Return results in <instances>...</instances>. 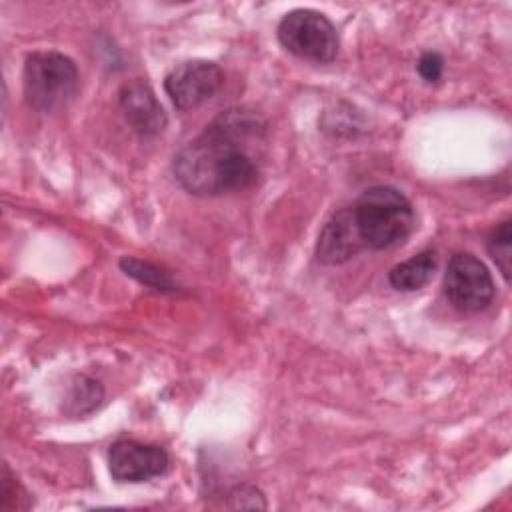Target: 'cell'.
Listing matches in <instances>:
<instances>
[{
	"mask_svg": "<svg viewBox=\"0 0 512 512\" xmlns=\"http://www.w3.org/2000/svg\"><path fill=\"white\" fill-rule=\"evenodd\" d=\"M264 136L266 122L256 112L230 108L176 152L174 178L194 196L248 190L260 176V162L252 148L260 146Z\"/></svg>",
	"mask_w": 512,
	"mask_h": 512,
	"instance_id": "cell-1",
	"label": "cell"
},
{
	"mask_svg": "<svg viewBox=\"0 0 512 512\" xmlns=\"http://www.w3.org/2000/svg\"><path fill=\"white\" fill-rule=\"evenodd\" d=\"M366 248L386 250L402 244L414 230V208L394 186H370L352 206Z\"/></svg>",
	"mask_w": 512,
	"mask_h": 512,
	"instance_id": "cell-2",
	"label": "cell"
},
{
	"mask_svg": "<svg viewBox=\"0 0 512 512\" xmlns=\"http://www.w3.org/2000/svg\"><path fill=\"white\" fill-rule=\"evenodd\" d=\"M24 96L40 112L66 108L78 94L80 76L72 58L62 52H34L24 62Z\"/></svg>",
	"mask_w": 512,
	"mask_h": 512,
	"instance_id": "cell-3",
	"label": "cell"
},
{
	"mask_svg": "<svg viewBox=\"0 0 512 512\" xmlns=\"http://www.w3.org/2000/svg\"><path fill=\"white\" fill-rule=\"evenodd\" d=\"M276 36L284 50L296 58L330 64L338 56L340 40L334 24L316 10L296 8L282 16Z\"/></svg>",
	"mask_w": 512,
	"mask_h": 512,
	"instance_id": "cell-4",
	"label": "cell"
},
{
	"mask_svg": "<svg viewBox=\"0 0 512 512\" xmlns=\"http://www.w3.org/2000/svg\"><path fill=\"white\" fill-rule=\"evenodd\" d=\"M444 292L454 308L480 312L494 298V280L480 258L470 252H456L446 266Z\"/></svg>",
	"mask_w": 512,
	"mask_h": 512,
	"instance_id": "cell-5",
	"label": "cell"
},
{
	"mask_svg": "<svg viewBox=\"0 0 512 512\" xmlns=\"http://www.w3.org/2000/svg\"><path fill=\"white\" fill-rule=\"evenodd\" d=\"M224 72L210 60H186L164 78V90L178 110H190L210 100L222 86Z\"/></svg>",
	"mask_w": 512,
	"mask_h": 512,
	"instance_id": "cell-6",
	"label": "cell"
},
{
	"mask_svg": "<svg viewBox=\"0 0 512 512\" xmlns=\"http://www.w3.org/2000/svg\"><path fill=\"white\" fill-rule=\"evenodd\" d=\"M110 474L118 482L138 484L166 474L170 456L164 448L136 440H116L108 450Z\"/></svg>",
	"mask_w": 512,
	"mask_h": 512,
	"instance_id": "cell-7",
	"label": "cell"
},
{
	"mask_svg": "<svg viewBox=\"0 0 512 512\" xmlns=\"http://www.w3.org/2000/svg\"><path fill=\"white\" fill-rule=\"evenodd\" d=\"M118 104L126 122L140 136H156L168 124L166 112L158 102L154 90L148 82L140 78L122 84L118 92Z\"/></svg>",
	"mask_w": 512,
	"mask_h": 512,
	"instance_id": "cell-8",
	"label": "cell"
},
{
	"mask_svg": "<svg viewBox=\"0 0 512 512\" xmlns=\"http://www.w3.org/2000/svg\"><path fill=\"white\" fill-rule=\"evenodd\" d=\"M362 250H366V246L358 234L352 208L334 212L320 230L316 242V258L322 264H342Z\"/></svg>",
	"mask_w": 512,
	"mask_h": 512,
	"instance_id": "cell-9",
	"label": "cell"
},
{
	"mask_svg": "<svg viewBox=\"0 0 512 512\" xmlns=\"http://www.w3.org/2000/svg\"><path fill=\"white\" fill-rule=\"evenodd\" d=\"M436 252L434 250H422L416 256L396 264L390 272H388V282L392 288L402 290V292H414L424 288L434 272H436Z\"/></svg>",
	"mask_w": 512,
	"mask_h": 512,
	"instance_id": "cell-10",
	"label": "cell"
},
{
	"mask_svg": "<svg viewBox=\"0 0 512 512\" xmlns=\"http://www.w3.org/2000/svg\"><path fill=\"white\" fill-rule=\"evenodd\" d=\"M102 398H104V390L98 380L88 376H76L66 400V412L74 416L88 414L100 406Z\"/></svg>",
	"mask_w": 512,
	"mask_h": 512,
	"instance_id": "cell-11",
	"label": "cell"
},
{
	"mask_svg": "<svg viewBox=\"0 0 512 512\" xmlns=\"http://www.w3.org/2000/svg\"><path fill=\"white\" fill-rule=\"evenodd\" d=\"M120 268L124 270V274L132 276L140 284L150 286L158 292H172L176 288L172 278L150 262H144V260H138V258H132V256H124L120 260Z\"/></svg>",
	"mask_w": 512,
	"mask_h": 512,
	"instance_id": "cell-12",
	"label": "cell"
},
{
	"mask_svg": "<svg viewBox=\"0 0 512 512\" xmlns=\"http://www.w3.org/2000/svg\"><path fill=\"white\" fill-rule=\"evenodd\" d=\"M488 252L496 266L500 268L504 280H510L512 272V228L510 220H502L488 236Z\"/></svg>",
	"mask_w": 512,
	"mask_h": 512,
	"instance_id": "cell-13",
	"label": "cell"
},
{
	"mask_svg": "<svg viewBox=\"0 0 512 512\" xmlns=\"http://www.w3.org/2000/svg\"><path fill=\"white\" fill-rule=\"evenodd\" d=\"M30 506L28 494L14 480L8 466H2V490H0V508L2 510H26Z\"/></svg>",
	"mask_w": 512,
	"mask_h": 512,
	"instance_id": "cell-14",
	"label": "cell"
},
{
	"mask_svg": "<svg viewBox=\"0 0 512 512\" xmlns=\"http://www.w3.org/2000/svg\"><path fill=\"white\" fill-rule=\"evenodd\" d=\"M228 508H256V510H264L266 508V500L262 496V492L250 484H240L236 488H232L228 492Z\"/></svg>",
	"mask_w": 512,
	"mask_h": 512,
	"instance_id": "cell-15",
	"label": "cell"
},
{
	"mask_svg": "<svg viewBox=\"0 0 512 512\" xmlns=\"http://www.w3.org/2000/svg\"><path fill=\"white\" fill-rule=\"evenodd\" d=\"M418 74L424 82H438L444 70V58L438 52H424L416 64Z\"/></svg>",
	"mask_w": 512,
	"mask_h": 512,
	"instance_id": "cell-16",
	"label": "cell"
}]
</instances>
